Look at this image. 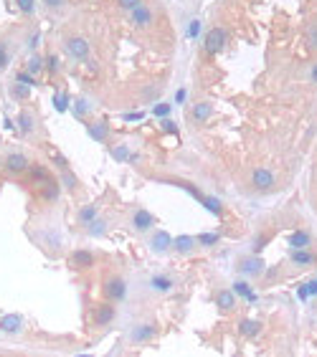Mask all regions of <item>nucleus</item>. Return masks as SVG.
Returning <instances> with one entry per match:
<instances>
[{"instance_id": "obj_1", "label": "nucleus", "mask_w": 317, "mask_h": 357, "mask_svg": "<svg viewBox=\"0 0 317 357\" xmlns=\"http://www.w3.org/2000/svg\"><path fill=\"white\" fill-rule=\"evenodd\" d=\"M102 294H104V299L120 304V302L127 299V282L120 274H107L104 282H102Z\"/></svg>"}, {"instance_id": "obj_2", "label": "nucleus", "mask_w": 317, "mask_h": 357, "mask_svg": "<svg viewBox=\"0 0 317 357\" xmlns=\"http://www.w3.org/2000/svg\"><path fill=\"white\" fill-rule=\"evenodd\" d=\"M226 44H228V33H226L223 26H216V28H211V30L203 36V51H206L208 56H218V54L226 48Z\"/></svg>"}, {"instance_id": "obj_3", "label": "nucleus", "mask_w": 317, "mask_h": 357, "mask_svg": "<svg viewBox=\"0 0 317 357\" xmlns=\"http://www.w3.org/2000/svg\"><path fill=\"white\" fill-rule=\"evenodd\" d=\"M64 48H66V54L74 61H89V54H92V44L87 41L84 36H66L64 38Z\"/></svg>"}, {"instance_id": "obj_4", "label": "nucleus", "mask_w": 317, "mask_h": 357, "mask_svg": "<svg viewBox=\"0 0 317 357\" xmlns=\"http://www.w3.org/2000/svg\"><path fill=\"white\" fill-rule=\"evenodd\" d=\"M117 320V306H114V302H102V304H97L94 306V312H92V327H109L112 322Z\"/></svg>"}, {"instance_id": "obj_5", "label": "nucleus", "mask_w": 317, "mask_h": 357, "mask_svg": "<svg viewBox=\"0 0 317 357\" xmlns=\"http://www.w3.org/2000/svg\"><path fill=\"white\" fill-rule=\"evenodd\" d=\"M236 268H239L244 276H249V279H259V276L266 271V264L259 254H249L244 258H239V264H236Z\"/></svg>"}, {"instance_id": "obj_6", "label": "nucleus", "mask_w": 317, "mask_h": 357, "mask_svg": "<svg viewBox=\"0 0 317 357\" xmlns=\"http://www.w3.org/2000/svg\"><path fill=\"white\" fill-rule=\"evenodd\" d=\"M94 264H97V256L92 251H87V248H76L66 258V266L71 271H89V268H94Z\"/></svg>"}, {"instance_id": "obj_7", "label": "nucleus", "mask_w": 317, "mask_h": 357, "mask_svg": "<svg viewBox=\"0 0 317 357\" xmlns=\"http://www.w3.org/2000/svg\"><path fill=\"white\" fill-rule=\"evenodd\" d=\"M3 170H6L8 175H23V172L31 170V160H28L23 152H8V154L3 157Z\"/></svg>"}, {"instance_id": "obj_8", "label": "nucleus", "mask_w": 317, "mask_h": 357, "mask_svg": "<svg viewBox=\"0 0 317 357\" xmlns=\"http://www.w3.org/2000/svg\"><path fill=\"white\" fill-rule=\"evenodd\" d=\"M130 23H132L135 30H150L152 23H155V10H152L147 3H142V6H137V8L130 13Z\"/></svg>"}, {"instance_id": "obj_9", "label": "nucleus", "mask_w": 317, "mask_h": 357, "mask_svg": "<svg viewBox=\"0 0 317 357\" xmlns=\"http://www.w3.org/2000/svg\"><path fill=\"white\" fill-rule=\"evenodd\" d=\"M157 332H160V324L157 322H142V324H137L132 332H130V342L132 344H147V342H152L155 337H157Z\"/></svg>"}, {"instance_id": "obj_10", "label": "nucleus", "mask_w": 317, "mask_h": 357, "mask_svg": "<svg viewBox=\"0 0 317 357\" xmlns=\"http://www.w3.org/2000/svg\"><path fill=\"white\" fill-rule=\"evenodd\" d=\"M147 248L155 254V256H165L173 251V236L165 233V230H155L150 238H147Z\"/></svg>"}, {"instance_id": "obj_11", "label": "nucleus", "mask_w": 317, "mask_h": 357, "mask_svg": "<svg viewBox=\"0 0 317 357\" xmlns=\"http://www.w3.org/2000/svg\"><path fill=\"white\" fill-rule=\"evenodd\" d=\"M251 185H254V190H259V192H271L274 185H276V178H274V172H271L269 168H256V170L251 172Z\"/></svg>"}, {"instance_id": "obj_12", "label": "nucleus", "mask_w": 317, "mask_h": 357, "mask_svg": "<svg viewBox=\"0 0 317 357\" xmlns=\"http://www.w3.org/2000/svg\"><path fill=\"white\" fill-rule=\"evenodd\" d=\"M130 226H132V230H137V233H150V230L157 226V218H155L150 210L137 208V210L132 213V218H130Z\"/></svg>"}, {"instance_id": "obj_13", "label": "nucleus", "mask_w": 317, "mask_h": 357, "mask_svg": "<svg viewBox=\"0 0 317 357\" xmlns=\"http://www.w3.org/2000/svg\"><path fill=\"white\" fill-rule=\"evenodd\" d=\"M147 289L152 294H170V292H175V279L168 274H155V276H150Z\"/></svg>"}, {"instance_id": "obj_14", "label": "nucleus", "mask_w": 317, "mask_h": 357, "mask_svg": "<svg viewBox=\"0 0 317 357\" xmlns=\"http://www.w3.org/2000/svg\"><path fill=\"white\" fill-rule=\"evenodd\" d=\"M16 127H18V132H21L23 137H31V134L36 132V127H38V119H36V114H33L31 109H23V112L18 114V119H16Z\"/></svg>"}, {"instance_id": "obj_15", "label": "nucleus", "mask_w": 317, "mask_h": 357, "mask_svg": "<svg viewBox=\"0 0 317 357\" xmlns=\"http://www.w3.org/2000/svg\"><path fill=\"white\" fill-rule=\"evenodd\" d=\"M198 248V238L195 236H175L173 238V251L178 256H190Z\"/></svg>"}, {"instance_id": "obj_16", "label": "nucleus", "mask_w": 317, "mask_h": 357, "mask_svg": "<svg viewBox=\"0 0 317 357\" xmlns=\"http://www.w3.org/2000/svg\"><path fill=\"white\" fill-rule=\"evenodd\" d=\"M289 261H292V266H297V268H309V266H314L317 256H314V251H309V248H292V251H289Z\"/></svg>"}, {"instance_id": "obj_17", "label": "nucleus", "mask_w": 317, "mask_h": 357, "mask_svg": "<svg viewBox=\"0 0 317 357\" xmlns=\"http://www.w3.org/2000/svg\"><path fill=\"white\" fill-rule=\"evenodd\" d=\"M216 306H218L223 314H231L236 306H239L236 292H231V289H218V292H216Z\"/></svg>"}, {"instance_id": "obj_18", "label": "nucleus", "mask_w": 317, "mask_h": 357, "mask_svg": "<svg viewBox=\"0 0 317 357\" xmlns=\"http://www.w3.org/2000/svg\"><path fill=\"white\" fill-rule=\"evenodd\" d=\"M211 116H213V104L211 102H195L190 106V119L195 124H206Z\"/></svg>"}, {"instance_id": "obj_19", "label": "nucleus", "mask_w": 317, "mask_h": 357, "mask_svg": "<svg viewBox=\"0 0 317 357\" xmlns=\"http://www.w3.org/2000/svg\"><path fill=\"white\" fill-rule=\"evenodd\" d=\"M99 213H102V206H99V203H87V206L79 208V213H76V223L87 228L89 223H94V220L99 218Z\"/></svg>"}, {"instance_id": "obj_20", "label": "nucleus", "mask_w": 317, "mask_h": 357, "mask_svg": "<svg viewBox=\"0 0 317 357\" xmlns=\"http://www.w3.org/2000/svg\"><path fill=\"white\" fill-rule=\"evenodd\" d=\"M261 330H264V322H261V320H241V322H239V334H241L244 340H256V337L261 334Z\"/></svg>"}, {"instance_id": "obj_21", "label": "nucleus", "mask_w": 317, "mask_h": 357, "mask_svg": "<svg viewBox=\"0 0 317 357\" xmlns=\"http://www.w3.org/2000/svg\"><path fill=\"white\" fill-rule=\"evenodd\" d=\"M23 330V320L18 314H6L3 320H0V332H6V334H18Z\"/></svg>"}, {"instance_id": "obj_22", "label": "nucleus", "mask_w": 317, "mask_h": 357, "mask_svg": "<svg viewBox=\"0 0 317 357\" xmlns=\"http://www.w3.org/2000/svg\"><path fill=\"white\" fill-rule=\"evenodd\" d=\"M41 188V198L46 203H54V200H59V195H61V182L59 180H49V182H44V185H38Z\"/></svg>"}, {"instance_id": "obj_23", "label": "nucleus", "mask_w": 317, "mask_h": 357, "mask_svg": "<svg viewBox=\"0 0 317 357\" xmlns=\"http://www.w3.org/2000/svg\"><path fill=\"white\" fill-rule=\"evenodd\" d=\"M87 132L94 142H107L109 137V124L107 122H87Z\"/></svg>"}, {"instance_id": "obj_24", "label": "nucleus", "mask_w": 317, "mask_h": 357, "mask_svg": "<svg viewBox=\"0 0 317 357\" xmlns=\"http://www.w3.org/2000/svg\"><path fill=\"white\" fill-rule=\"evenodd\" d=\"M289 246H292V248H309V246H312V233L304 230V228H297V230L289 236Z\"/></svg>"}, {"instance_id": "obj_25", "label": "nucleus", "mask_w": 317, "mask_h": 357, "mask_svg": "<svg viewBox=\"0 0 317 357\" xmlns=\"http://www.w3.org/2000/svg\"><path fill=\"white\" fill-rule=\"evenodd\" d=\"M59 182H61V188H64L66 192H76V190H79V178H76L69 168L59 170Z\"/></svg>"}, {"instance_id": "obj_26", "label": "nucleus", "mask_w": 317, "mask_h": 357, "mask_svg": "<svg viewBox=\"0 0 317 357\" xmlns=\"http://www.w3.org/2000/svg\"><path fill=\"white\" fill-rule=\"evenodd\" d=\"M92 112V104H89V99H84V96H76L74 102H71V114L76 116V119H87V114Z\"/></svg>"}, {"instance_id": "obj_27", "label": "nucleus", "mask_w": 317, "mask_h": 357, "mask_svg": "<svg viewBox=\"0 0 317 357\" xmlns=\"http://www.w3.org/2000/svg\"><path fill=\"white\" fill-rule=\"evenodd\" d=\"M109 154L114 157L117 162H130V157H132V152H130V147H127L125 142H120V144H112V147H109Z\"/></svg>"}, {"instance_id": "obj_28", "label": "nucleus", "mask_w": 317, "mask_h": 357, "mask_svg": "<svg viewBox=\"0 0 317 357\" xmlns=\"http://www.w3.org/2000/svg\"><path fill=\"white\" fill-rule=\"evenodd\" d=\"M26 71H28L31 76H38L41 71H46V64H44V58L38 56V54H31V56H28V61H26Z\"/></svg>"}, {"instance_id": "obj_29", "label": "nucleus", "mask_w": 317, "mask_h": 357, "mask_svg": "<svg viewBox=\"0 0 317 357\" xmlns=\"http://www.w3.org/2000/svg\"><path fill=\"white\" fill-rule=\"evenodd\" d=\"M218 244H221V233L208 230V233H201V236H198V246H201V248H216Z\"/></svg>"}, {"instance_id": "obj_30", "label": "nucleus", "mask_w": 317, "mask_h": 357, "mask_svg": "<svg viewBox=\"0 0 317 357\" xmlns=\"http://www.w3.org/2000/svg\"><path fill=\"white\" fill-rule=\"evenodd\" d=\"M84 230H87V236H92V238H104V236H107V220L97 218V220L89 223Z\"/></svg>"}, {"instance_id": "obj_31", "label": "nucleus", "mask_w": 317, "mask_h": 357, "mask_svg": "<svg viewBox=\"0 0 317 357\" xmlns=\"http://www.w3.org/2000/svg\"><path fill=\"white\" fill-rule=\"evenodd\" d=\"M233 292H236V296H244V299H249V302L256 299V294H254V289H251L249 282H236V284H233Z\"/></svg>"}, {"instance_id": "obj_32", "label": "nucleus", "mask_w": 317, "mask_h": 357, "mask_svg": "<svg viewBox=\"0 0 317 357\" xmlns=\"http://www.w3.org/2000/svg\"><path fill=\"white\" fill-rule=\"evenodd\" d=\"M203 206H206V210L208 213H213V216H223V203L218 200V198H213V195H206V200H203Z\"/></svg>"}, {"instance_id": "obj_33", "label": "nucleus", "mask_w": 317, "mask_h": 357, "mask_svg": "<svg viewBox=\"0 0 317 357\" xmlns=\"http://www.w3.org/2000/svg\"><path fill=\"white\" fill-rule=\"evenodd\" d=\"M28 94H31V86H28V84L13 82V86H11V96H13V99H18V102H26V99H28Z\"/></svg>"}, {"instance_id": "obj_34", "label": "nucleus", "mask_w": 317, "mask_h": 357, "mask_svg": "<svg viewBox=\"0 0 317 357\" xmlns=\"http://www.w3.org/2000/svg\"><path fill=\"white\" fill-rule=\"evenodd\" d=\"M304 41L312 51H317V20H312L307 28H304Z\"/></svg>"}, {"instance_id": "obj_35", "label": "nucleus", "mask_w": 317, "mask_h": 357, "mask_svg": "<svg viewBox=\"0 0 317 357\" xmlns=\"http://www.w3.org/2000/svg\"><path fill=\"white\" fill-rule=\"evenodd\" d=\"M271 241V236L269 233H261V236H256L254 241H251V254H261L264 251V246Z\"/></svg>"}, {"instance_id": "obj_36", "label": "nucleus", "mask_w": 317, "mask_h": 357, "mask_svg": "<svg viewBox=\"0 0 317 357\" xmlns=\"http://www.w3.org/2000/svg\"><path fill=\"white\" fill-rule=\"evenodd\" d=\"M11 64V51H8V41L0 38V71H6Z\"/></svg>"}, {"instance_id": "obj_37", "label": "nucleus", "mask_w": 317, "mask_h": 357, "mask_svg": "<svg viewBox=\"0 0 317 357\" xmlns=\"http://www.w3.org/2000/svg\"><path fill=\"white\" fill-rule=\"evenodd\" d=\"M16 8L23 13V16H33L36 13V0H13Z\"/></svg>"}, {"instance_id": "obj_38", "label": "nucleus", "mask_w": 317, "mask_h": 357, "mask_svg": "<svg viewBox=\"0 0 317 357\" xmlns=\"http://www.w3.org/2000/svg\"><path fill=\"white\" fill-rule=\"evenodd\" d=\"M44 64H46V71H49L51 76L61 71V61H59V56H56V54H51V56H46V58H44Z\"/></svg>"}, {"instance_id": "obj_39", "label": "nucleus", "mask_w": 317, "mask_h": 357, "mask_svg": "<svg viewBox=\"0 0 317 357\" xmlns=\"http://www.w3.org/2000/svg\"><path fill=\"white\" fill-rule=\"evenodd\" d=\"M114 3H117V8H120V10L132 13L137 6H142V3H145V0H114Z\"/></svg>"}, {"instance_id": "obj_40", "label": "nucleus", "mask_w": 317, "mask_h": 357, "mask_svg": "<svg viewBox=\"0 0 317 357\" xmlns=\"http://www.w3.org/2000/svg\"><path fill=\"white\" fill-rule=\"evenodd\" d=\"M170 109H173V104L160 102V104H155V106H152V114H155V116H160V119H165V116L170 114Z\"/></svg>"}, {"instance_id": "obj_41", "label": "nucleus", "mask_w": 317, "mask_h": 357, "mask_svg": "<svg viewBox=\"0 0 317 357\" xmlns=\"http://www.w3.org/2000/svg\"><path fill=\"white\" fill-rule=\"evenodd\" d=\"M160 130H163L165 134H175V137H178V124L173 122V119H168V116L160 122Z\"/></svg>"}, {"instance_id": "obj_42", "label": "nucleus", "mask_w": 317, "mask_h": 357, "mask_svg": "<svg viewBox=\"0 0 317 357\" xmlns=\"http://www.w3.org/2000/svg\"><path fill=\"white\" fill-rule=\"evenodd\" d=\"M49 157H51V160L56 162V168H59V170H64V168H69V162L64 160V157H61V154H59V150H51V147H49Z\"/></svg>"}, {"instance_id": "obj_43", "label": "nucleus", "mask_w": 317, "mask_h": 357, "mask_svg": "<svg viewBox=\"0 0 317 357\" xmlns=\"http://www.w3.org/2000/svg\"><path fill=\"white\" fill-rule=\"evenodd\" d=\"M16 82H21V84H28V86H33V84H36V76H31V74H28V71L23 68V71H21V74L16 76Z\"/></svg>"}, {"instance_id": "obj_44", "label": "nucleus", "mask_w": 317, "mask_h": 357, "mask_svg": "<svg viewBox=\"0 0 317 357\" xmlns=\"http://www.w3.org/2000/svg\"><path fill=\"white\" fill-rule=\"evenodd\" d=\"M44 3V8H49V10H61L64 6H66V0H41Z\"/></svg>"}, {"instance_id": "obj_45", "label": "nucleus", "mask_w": 317, "mask_h": 357, "mask_svg": "<svg viewBox=\"0 0 317 357\" xmlns=\"http://www.w3.org/2000/svg\"><path fill=\"white\" fill-rule=\"evenodd\" d=\"M54 104H56V109H59V112H66V109H69V96L56 94V96H54Z\"/></svg>"}, {"instance_id": "obj_46", "label": "nucleus", "mask_w": 317, "mask_h": 357, "mask_svg": "<svg viewBox=\"0 0 317 357\" xmlns=\"http://www.w3.org/2000/svg\"><path fill=\"white\" fill-rule=\"evenodd\" d=\"M36 46H38V33L28 36V41H26V48H28V51H36Z\"/></svg>"}, {"instance_id": "obj_47", "label": "nucleus", "mask_w": 317, "mask_h": 357, "mask_svg": "<svg viewBox=\"0 0 317 357\" xmlns=\"http://www.w3.org/2000/svg\"><path fill=\"white\" fill-rule=\"evenodd\" d=\"M198 30H201V20H193V26H190V36H198Z\"/></svg>"}, {"instance_id": "obj_48", "label": "nucleus", "mask_w": 317, "mask_h": 357, "mask_svg": "<svg viewBox=\"0 0 317 357\" xmlns=\"http://www.w3.org/2000/svg\"><path fill=\"white\" fill-rule=\"evenodd\" d=\"M307 292H309V294H317V279H312V282L307 284Z\"/></svg>"}, {"instance_id": "obj_49", "label": "nucleus", "mask_w": 317, "mask_h": 357, "mask_svg": "<svg viewBox=\"0 0 317 357\" xmlns=\"http://www.w3.org/2000/svg\"><path fill=\"white\" fill-rule=\"evenodd\" d=\"M185 99V89H178V96H175V104H183Z\"/></svg>"}, {"instance_id": "obj_50", "label": "nucleus", "mask_w": 317, "mask_h": 357, "mask_svg": "<svg viewBox=\"0 0 317 357\" xmlns=\"http://www.w3.org/2000/svg\"><path fill=\"white\" fill-rule=\"evenodd\" d=\"M309 76H312V82H314V84H317V64H314V66H312V74H309Z\"/></svg>"}, {"instance_id": "obj_51", "label": "nucleus", "mask_w": 317, "mask_h": 357, "mask_svg": "<svg viewBox=\"0 0 317 357\" xmlns=\"http://www.w3.org/2000/svg\"><path fill=\"white\" fill-rule=\"evenodd\" d=\"M0 168H3V157H0Z\"/></svg>"}]
</instances>
